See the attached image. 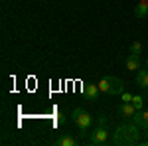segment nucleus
Segmentation results:
<instances>
[{
	"label": "nucleus",
	"mask_w": 148,
	"mask_h": 146,
	"mask_svg": "<svg viewBox=\"0 0 148 146\" xmlns=\"http://www.w3.org/2000/svg\"><path fill=\"white\" fill-rule=\"evenodd\" d=\"M140 142V132H138V124L134 123H123L116 126L113 132V144L116 146H134Z\"/></svg>",
	"instance_id": "1"
},
{
	"label": "nucleus",
	"mask_w": 148,
	"mask_h": 146,
	"mask_svg": "<svg viewBox=\"0 0 148 146\" xmlns=\"http://www.w3.org/2000/svg\"><path fill=\"white\" fill-rule=\"evenodd\" d=\"M71 119H73L75 126L79 128V134L87 136V132H89V128H91V124H93V117L91 114L85 111V109H81V107H75L73 112H71Z\"/></svg>",
	"instance_id": "2"
},
{
	"label": "nucleus",
	"mask_w": 148,
	"mask_h": 146,
	"mask_svg": "<svg viewBox=\"0 0 148 146\" xmlns=\"http://www.w3.org/2000/svg\"><path fill=\"white\" fill-rule=\"evenodd\" d=\"M97 85H99L101 93H105V95H123V91H125V83L119 77H113V75L103 77Z\"/></svg>",
	"instance_id": "3"
},
{
	"label": "nucleus",
	"mask_w": 148,
	"mask_h": 146,
	"mask_svg": "<svg viewBox=\"0 0 148 146\" xmlns=\"http://www.w3.org/2000/svg\"><path fill=\"white\" fill-rule=\"evenodd\" d=\"M107 140H109V130H107V126H103V124L95 126V130L91 132L89 142H91L93 146H103V144H107Z\"/></svg>",
	"instance_id": "4"
},
{
	"label": "nucleus",
	"mask_w": 148,
	"mask_h": 146,
	"mask_svg": "<svg viewBox=\"0 0 148 146\" xmlns=\"http://www.w3.org/2000/svg\"><path fill=\"white\" fill-rule=\"evenodd\" d=\"M140 65H142V59H140V56H136V53H128V56L125 57V67L128 69V71H138Z\"/></svg>",
	"instance_id": "5"
},
{
	"label": "nucleus",
	"mask_w": 148,
	"mask_h": 146,
	"mask_svg": "<svg viewBox=\"0 0 148 146\" xmlns=\"http://www.w3.org/2000/svg\"><path fill=\"white\" fill-rule=\"evenodd\" d=\"M99 93H101V89H99L97 83H85L83 85V95L87 99H91V101H97L99 99Z\"/></svg>",
	"instance_id": "6"
},
{
	"label": "nucleus",
	"mask_w": 148,
	"mask_h": 146,
	"mask_svg": "<svg viewBox=\"0 0 148 146\" xmlns=\"http://www.w3.org/2000/svg\"><path fill=\"white\" fill-rule=\"evenodd\" d=\"M136 107L132 105V103H123L121 107H119V114L123 117V119H126V121H132V117L136 114Z\"/></svg>",
	"instance_id": "7"
},
{
	"label": "nucleus",
	"mask_w": 148,
	"mask_h": 146,
	"mask_svg": "<svg viewBox=\"0 0 148 146\" xmlns=\"http://www.w3.org/2000/svg\"><path fill=\"white\" fill-rule=\"evenodd\" d=\"M132 123L138 124V128L148 130V111H138L136 114L132 117Z\"/></svg>",
	"instance_id": "8"
},
{
	"label": "nucleus",
	"mask_w": 148,
	"mask_h": 146,
	"mask_svg": "<svg viewBox=\"0 0 148 146\" xmlns=\"http://www.w3.org/2000/svg\"><path fill=\"white\" fill-rule=\"evenodd\" d=\"M134 83H136L138 87H142V89H148V67L146 69H138L136 71V77H134Z\"/></svg>",
	"instance_id": "9"
},
{
	"label": "nucleus",
	"mask_w": 148,
	"mask_h": 146,
	"mask_svg": "<svg viewBox=\"0 0 148 146\" xmlns=\"http://www.w3.org/2000/svg\"><path fill=\"white\" fill-rule=\"evenodd\" d=\"M134 16L136 18H146L148 16V0H140L134 8Z\"/></svg>",
	"instance_id": "10"
},
{
	"label": "nucleus",
	"mask_w": 148,
	"mask_h": 146,
	"mask_svg": "<svg viewBox=\"0 0 148 146\" xmlns=\"http://www.w3.org/2000/svg\"><path fill=\"white\" fill-rule=\"evenodd\" d=\"M56 144H57V146H75V144H77V140H75L73 136L65 134V136H61V138H57Z\"/></svg>",
	"instance_id": "11"
},
{
	"label": "nucleus",
	"mask_w": 148,
	"mask_h": 146,
	"mask_svg": "<svg viewBox=\"0 0 148 146\" xmlns=\"http://www.w3.org/2000/svg\"><path fill=\"white\" fill-rule=\"evenodd\" d=\"M132 105L136 107V111H142V107H144V97H140V95H132Z\"/></svg>",
	"instance_id": "12"
},
{
	"label": "nucleus",
	"mask_w": 148,
	"mask_h": 146,
	"mask_svg": "<svg viewBox=\"0 0 148 146\" xmlns=\"http://www.w3.org/2000/svg\"><path fill=\"white\" fill-rule=\"evenodd\" d=\"M130 53L140 56V53H142V44H140V42H132V44H130Z\"/></svg>",
	"instance_id": "13"
},
{
	"label": "nucleus",
	"mask_w": 148,
	"mask_h": 146,
	"mask_svg": "<svg viewBox=\"0 0 148 146\" xmlns=\"http://www.w3.org/2000/svg\"><path fill=\"white\" fill-rule=\"evenodd\" d=\"M123 103H132V93L123 91Z\"/></svg>",
	"instance_id": "14"
},
{
	"label": "nucleus",
	"mask_w": 148,
	"mask_h": 146,
	"mask_svg": "<svg viewBox=\"0 0 148 146\" xmlns=\"http://www.w3.org/2000/svg\"><path fill=\"white\" fill-rule=\"evenodd\" d=\"M146 67H148V57H146Z\"/></svg>",
	"instance_id": "15"
}]
</instances>
